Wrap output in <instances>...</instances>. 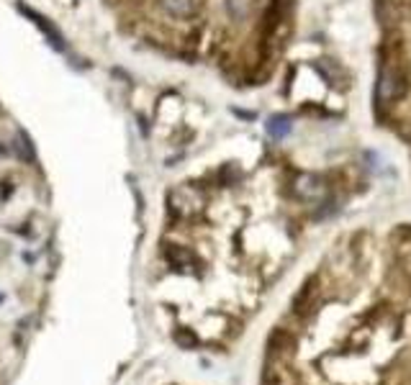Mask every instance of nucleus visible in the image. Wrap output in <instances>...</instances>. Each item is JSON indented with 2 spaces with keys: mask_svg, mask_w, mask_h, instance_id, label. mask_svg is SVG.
Masks as SVG:
<instances>
[{
  "mask_svg": "<svg viewBox=\"0 0 411 385\" xmlns=\"http://www.w3.org/2000/svg\"><path fill=\"white\" fill-rule=\"evenodd\" d=\"M403 77L393 70V67H385L383 75H381V83H378V95L381 101H396L399 95L403 93Z\"/></svg>",
  "mask_w": 411,
  "mask_h": 385,
  "instance_id": "1",
  "label": "nucleus"
},
{
  "mask_svg": "<svg viewBox=\"0 0 411 385\" xmlns=\"http://www.w3.org/2000/svg\"><path fill=\"white\" fill-rule=\"evenodd\" d=\"M288 132H290V118H285V116H275V118L268 121V134L275 136V139H283Z\"/></svg>",
  "mask_w": 411,
  "mask_h": 385,
  "instance_id": "6",
  "label": "nucleus"
},
{
  "mask_svg": "<svg viewBox=\"0 0 411 385\" xmlns=\"http://www.w3.org/2000/svg\"><path fill=\"white\" fill-rule=\"evenodd\" d=\"M21 13H26L28 19L34 21V23H37V26L41 28V31H44V37L49 39V44H52V47L59 49V52L65 49V39H62V34H59V31H57V28L52 26V23H49V21L44 19V16H41V13H37V10H28L26 6H21Z\"/></svg>",
  "mask_w": 411,
  "mask_h": 385,
  "instance_id": "2",
  "label": "nucleus"
},
{
  "mask_svg": "<svg viewBox=\"0 0 411 385\" xmlns=\"http://www.w3.org/2000/svg\"><path fill=\"white\" fill-rule=\"evenodd\" d=\"M157 3L172 19H190L196 13V0H157Z\"/></svg>",
  "mask_w": 411,
  "mask_h": 385,
  "instance_id": "3",
  "label": "nucleus"
},
{
  "mask_svg": "<svg viewBox=\"0 0 411 385\" xmlns=\"http://www.w3.org/2000/svg\"><path fill=\"white\" fill-rule=\"evenodd\" d=\"M226 13L232 16L234 21H244L254 8V0H224Z\"/></svg>",
  "mask_w": 411,
  "mask_h": 385,
  "instance_id": "5",
  "label": "nucleus"
},
{
  "mask_svg": "<svg viewBox=\"0 0 411 385\" xmlns=\"http://www.w3.org/2000/svg\"><path fill=\"white\" fill-rule=\"evenodd\" d=\"M296 193H299L301 198H306V200H317V198H321L327 193V188H324V183L319 178H314V175H303V178L296 183Z\"/></svg>",
  "mask_w": 411,
  "mask_h": 385,
  "instance_id": "4",
  "label": "nucleus"
}]
</instances>
